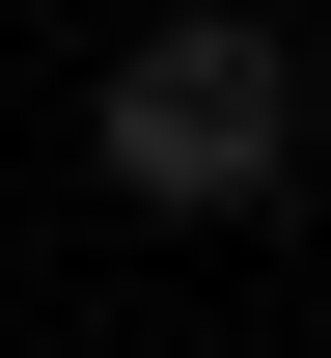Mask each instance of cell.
<instances>
[{"label": "cell", "instance_id": "cell-1", "mask_svg": "<svg viewBox=\"0 0 331 358\" xmlns=\"http://www.w3.org/2000/svg\"><path fill=\"white\" fill-rule=\"evenodd\" d=\"M304 138L331 110H304V28H276V0H166V28L83 83V166L139 193V221H276Z\"/></svg>", "mask_w": 331, "mask_h": 358}]
</instances>
